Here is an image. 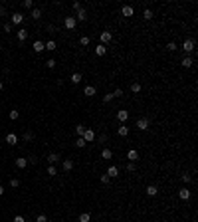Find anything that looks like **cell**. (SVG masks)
Listing matches in <instances>:
<instances>
[{
  "mask_svg": "<svg viewBox=\"0 0 198 222\" xmlns=\"http://www.w3.org/2000/svg\"><path fill=\"white\" fill-rule=\"evenodd\" d=\"M194 46H196V44H194V40H184V44H182V50H184V56H190L192 52H194Z\"/></svg>",
  "mask_w": 198,
  "mask_h": 222,
  "instance_id": "1",
  "label": "cell"
},
{
  "mask_svg": "<svg viewBox=\"0 0 198 222\" xmlns=\"http://www.w3.org/2000/svg\"><path fill=\"white\" fill-rule=\"evenodd\" d=\"M75 24H77L75 16H66V20H64V26H66V30H73V28H75Z\"/></svg>",
  "mask_w": 198,
  "mask_h": 222,
  "instance_id": "2",
  "label": "cell"
},
{
  "mask_svg": "<svg viewBox=\"0 0 198 222\" xmlns=\"http://www.w3.org/2000/svg\"><path fill=\"white\" fill-rule=\"evenodd\" d=\"M137 129H141V131H147V129H149V119H147V117H141V119H137Z\"/></svg>",
  "mask_w": 198,
  "mask_h": 222,
  "instance_id": "3",
  "label": "cell"
},
{
  "mask_svg": "<svg viewBox=\"0 0 198 222\" xmlns=\"http://www.w3.org/2000/svg\"><path fill=\"white\" fill-rule=\"evenodd\" d=\"M83 139H85V143H93V141H95V131L93 129H85Z\"/></svg>",
  "mask_w": 198,
  "mask_h": 222,
  "instance_id": "4",
  "label": "cell"
},
{
  "mask_svg": "<svg viewBox=\"0 0 198 222\" xmlns=\"http://www.w3.org/2000/svg\"><path fill=\"white\" fill-rule=\"evenodd\" d=\"M99 38H101V44H103V46H107V44H109V42H111V38H113V34L111 32H101V36H99Z\"/></svg>",
  "mask_w": 198,
  "mask_h": 222,
  "instance_id": "5",
  "label": "cell"
},
{
  "mask_svg": "<svg viewBox=\"0 0 198 222\" xmlns=\"http://www.w3.org/2000/svg\"><path fill=\"white\" fill-rule=\"evenodd\" d=\"M22 22H24V14L14 12L12 14V24H14V26H18V24H22Z\"/></svg>",
  "mask_w": 198,
  "mask_h": 222,
  "instance_id": "6",
  "label": "cell"
},
{
  "mask_svg": "<svg viewBox=\"0 0 198 222\" xmlns=\"http://www.w3.org/2000/svg\"><path fill=\"white\" fill-rule=\"evenodd\" d=\"M127 159H129V163H135V161H139V151H137V149H131L129 153H127Z\"/></svg>",
  "mask_w": 198,
  "mask_h": 222,
  "instance_id": "7",
  "label": "cell"
},
{
  "mask_svg": "<svg viewBox=\"0 0 198 222\" xmlns=\"http://www.w3.org/2000/svg\"><path fill=\"white\" fill-rule=\"evenodd\" d=\"M105 175L109 176V178H115V176H119V167H115V165H113V167H109Z\"/></svg>",
  "mask_w": 198,
  "mask_h": 222,
  "instance_id": "8",
  "label": "cell"
},
{
  "mask_svg": "<svg viewBox=\"0 0 198 222\" xmlns=\"http://www.w3.org/2000/svg\"><path fill=\"white\" fill-rule=\"evenodd\" d=\"M190 194H192V192H190L188 189H186V186H184V189H180V190H178V196H180V200H188V198H190Z\"/></svg>",
  "mask_w": 198,
  "mask_h": 222,
  "instance_id": "9",
  "label": "cell"
},
{
  "mask_svg": "<svg viewBox=\"0 0 198 222\" xmlns=\"http://www.w3.org/2000/svg\"><path fill=\"white\" fill-rule=\"evenodd\" d=\"M28 34H30V32H28L26 28H20L18 32H16V36H18V40H20V42H24V40L28 38Z\"/></svg>",
  "mask_w": 198,
  "mask_h": 222,
  "instance_id": "10",
  "label": "cell"
},
{
  "mask_svg": "<svg viewBox=\"0 0 198 222\" xmlns=\"http://www.w3.org/2000/svg\"><path fill=\"white\" fill-rule=\"evenodd\" d=\"M16 167H18V169H26L28 167V159L26 157H18L16 159Z\"/></svg>",
  "mask_w": 198,
  "mask_h": 222,
  "instance_id": "11",
  "label": "cell"
},
{
  "mask_svg": "<svg viewBox=\"0 0 198 222\" xmlns=\"http://www.w3.org/2000/svg\"><path fill=\"white\" fill-rule=\"evenodd\" d=\"M75 20H79V22L87 20V10H85V8H79V10H77V16H75Z\"/></svg>",
  "mask_w": 198,
  "mask_h": 222,
  "instance_id": "12",
  "label": "cell"
},
{
  "mask_svg": "<svg viewBox=\"0 0 198 222\" xmlns=\"http://www.w3.org/2000/svg\"><path fill=\"white\" fill-rule=\"evenodd\" d=\"M81 79H83V75H81V73H79V72H73V73H72V78H69V81L77 85L79 81H81Z\"/></svg>",
  "mask_w": 198,
  "mask_h": 222,
  "instance_id": "13",
  "label": "cell"
},
{
  "mask_svg": "<svg viewBox=\"0 0 198 222\" xmlns=\"http://www.w3.org/2000/svg\"><path fill=\"white\" fill-rule=\"evenodd\" d=\"M192 64H194V58H192V56H184V58H182V67H192Z\"/></svg>",
  "mask_w": 198,
  "mask_h": 222,
  "instance_id": "14",
  "label": "cell"
},
{
  "mask_svg": "<svg viewBox=\"0 0 198 222\" xmlns=\"http://www.w3.org/2000/svg\"><path fill=\"white\" fill-rule=\"evenodd\" d=\"M117 119H119V121H121V123H125L127 119H129V111L121 109V111H119V113H117Z\"/></svg>",
  "mask_w": 198,
  "mask_h": 222,
  "instance_id": "15",
  "label": "cell"
},
{
  "mask_svg": "<svg viewBox=\"0 0 198 222\" xmlns=\"http://www.w3.org/2000/svg\"><path fill=\"white\" fill-rule=\"evenodd\" d=\"M117 135H119V137H127V135H129V127L123 123V125H121V127L117 129Z\"/></svg>",
  "mask_w": 198,
  "mask_h": 222,
  "instance_id": "16",
  "label": "cell"
},
{
  "mask_svg": "<svg viewBox=\"0 0 198 222\" xmlns=\"http://www.w3.org/2000/svg\"><path fill=\"white\" fill-rule=\"evenodd\" d=\"M6 143H8V145H12V147H14V145L18 143V137H16L14 133H8V135H6Z\"/></svg>",
  "mask_w": 198,
  "mask_h": 222,
  "instance_id": "17",
  "label": "cell"
},
{
  "mask_svg": "<svg viewBox=\"0 0 198 222\" xmlns=\"http://www.w3.org/2000/svg\"><path fill=\"white\" fill-rule=\"evenodd\" d=\"M61 167H64V170H66V173H69V170L73 169V161H72V159H66V161L61 163Z\"/></svg>",
  "mask_w": 198,
  "mask_h": 222,
  "instance_id": "18",
  "label": "cell"
},
{
  "mask_svg": "<svg viewBox=\"0 0 198 222\" xmlns=\"http://www.w3.org/2000/svg\"><path fill=\"white\" fill-rule=\"evenodd\" d=\"M121 14L129 18V16H133V14H135V10H133V6H123V8H121Z\"/></svg>",
  "mask_w": 198,
  "mask_h": 222,
  "instance_id": "19",
  "label": "cell"
},
{
  "mask_svg": "<svg viewBox=\"0 0 198 222\" xmlns=\"http://www.w3.org/2000/svg\"><path fill=\"white\" fill-rule=\"evenodd\" d=\"M56 42H53V40H48L46 44H44V50H48V52H53V50H56Z\"/></svg>",
  "mask_w": 198,
  "mask_h": 222,
  "instance_id": "20",
  "label": "cell"
},
{
  "mask_svg": "<svg viewBox=\"0 0 198 222\" xmlns=\"http://www.w3.org/2000/svg\"><path fill=\"white\" fill-rule=\"evenodd\" d=\"M58 161H59V155H58V153H50V155H48V163H50V165H56Z\"/></svg>",
  "mask_w": 198,
  "mask_h": 222,
  "instance_id": "21",
  "label": "cell"
},
{
  "mask_svg": "<svg viewBox=\"0 0 198 222\" xmlns=\"http://www.w3.org/2000/svg\"><path fill=\"white\" fill-rule=\"evenodd\" d=\"M32 48H34V52H44V42H42V40H36Z\"/></svg>",
  "mask_w": 198,
  "mask_h": 222,
  "instance_id": "22",
  "label": "cell"
},
{
  "mask_svg": "<svg viewBox=\"0 0 198 222\" xmlns=\"http://www.w3.org/2000/svg\"><path fill=\"white\" fill-rule=\"evenodd\" d=\"M95 54H97V56H105L107 54V46H103V44L95 46Z\"/></svg>",
  "mask_w": 198,
  "mask_h": 222,
  "instance_id": "23",
  "label": "cell"
},
{
  "mask_svg": "<svg viewBox=\"0 0 198 222\" xmlns=\"http://www.w3.org/2000/svg\"><path fill=\"white\" fill-rule=\"evenodd\" d=\"M83 93H85L87 97H93V95H95V87H93V85H87L85 89H83Z\"/></svg>",
  "mask_w": 198,
  "mask_h": 222,
  "instance_id": "24",
  "label": "cell"
},
{
  "mask_svg": "<svg viewBox=\"0 0 198 222\" xmlns=\"http://www.w3.org/2000/svg\"><path fill=\"white\" fill-rule=\"evenodd\" d=\"M157 192H158V189L155 186V184H149V186H147V194H149V196H155Z\"/></svg>",
  "mask_w": 198,
  "mask_h": 222,
  "instance_id": "25",
  "label": "cell"
},
{
  "mask_svg": "<svg viewBox=\"0 0 198 222\" xmlns=\"http://www.w3.org/2000/svg\"><path fill=\"white\" fill-rule=\"evenodd\" d=\"M101 157L109 161V159H113V151L111 149H103V151H101Z\"/></svg>",
  "mask_w": 198,
  "mask_h": 222,
  "instance_id": "26",
  "label": "cell"
},
{
  "mask_svg": "<svg viewBox=\"0 0 198 222\" xmlns=\"http://www.w3.org/2000/svg\"><path fill=\"white\" fill-rule=\"evenodd\" d=\"M85 139H83V137H77V139H75V147H77V149H83V147H85Z\"/></svg>",
  "mask_w": 198,
  "mask_h": 222,
  "instance_id": "27",
  "label": "cell"
},
{
  "mask_svg": "<svg viewBox=\"0 0 198 222\" xmlns=\"http://www.w3.org/2000/svg\"><path fill=\"white\" fill-rule=\"evenodd\" d=\"M30 16H32L34 20H40V18H42V10H40V8H34V10H32V14H30Z\"/></svg>",
  "mask_w": 198,
  "mask_h": 222,
  "instance_id": "28",
  "label": "cell"
},
{
  "mask_svg": "<svg viewBox=\"0 0 198 222\" xmlns=\"http://www.w3.org/2000/svg\"><path fill=\"white\" fill-rule=\"evenodd\" d=\"M152 16H155V14H152L151 8H145V12H143V18H145V20H152Z\"/></svg>",
  "mask_w": 198,
  "mask_h": 222,
  "instance_id": "29",
  "label": "cell"
},
{
  "mask_svg": "<svg viewBox=\"0 0 198 222\" xmlns=\"http://www.w3.org/2000/svg\"><path fill=\"white\" fill-rule=\"evenodd\" d=\"M91 220V214L89 212H83V214H79V222H89Z\"/></svg>",
  "mask_w": 198,
  "mask_h": 222,
  "instance_id": "30",
  "label": "cell"
},
{
  "mask_svg": "<svg viewBox=\"0 0 198 222\" xmlns=\"http://www.w3.org/2000/svg\"><path fill=\"white\" fill-rule=\"evenodd\" d=\"M8 117H10V119H12V121H16V119H18V117H20V111H16V109H12V111H10V113H8Z\"/></svg>",
  "mask_w": 198,
  "mask_h": 222,
  "instance_id": "31",
  "label": "cell"
},
{
  "mask_svg": "<svg viewBox=\"0 0 198 222\" xmlns=\"http://www.w3.org/2000/svg\"><path fill=\"white\" fill-rule=\"evenodd\" d=\"M75 133H77L79 137H83V133H85V125H77V127H75Z\"/></svg>",
  "mask_w": 198,
  "mask_h": 222,
  "instance_id": "32",
  "label": "cell"
},
{
  "mask_svg": "<svg viewBox=\"0 0 198 222\" xmlns=\"http://www.w3.org/2000/svg\"><path fill=\"white\" fill-rule=\"evenodd\" d=\"M48 175H50V176H56V175H58V169H56L53 165H50V167H48Z\"/></svg>",
  "mask_w": 198,
  "mask_h": 222,
  "instance_id": "33",
  "label": "cell"
},
{
  "mask_svg": "<svg viewBox=\"0 0 198 222\" xmlns=\"http://www.w3.org/2000/svg\"><path fill=\"white\" fill-rule=\"evenodd\" d=\"M131 91H133V93H139V91H141V83H139V81H135V83L131 85Z\"/></svg>",
  "mask_w": 198,
  "mask_h": 222,
  "instance_id": "34",
  "label": "cell"
},
{
  "mask_svg": "<svg viewBox=\"0 0 198 222\" xmlns=\"http://www.w3.org/2000/svg\"><path fill=\"white\" fill-rule=\"evenodd\" d=\"M89 42H91V40L87 38V36H81V38H79V44H81V46H89Z\"/></svg>",
  "mask_w": 198,
  "mask_h": 222,
  "instance_id": "35",
  "label": "cell"
},
{
  "mask_svg": "<svg viewBox=\"0 0 198 222\" xmlns=\"http://www.w3.org/2000/svg\"><path fill=\"white\" fill-rule=\"evenodd\" d=\"M113 101V93H105L103 95V103H111Z\"/></svg>",
  "mask_w": 198,
  "mask_h": 222,
  "instance_id": "36",
  "label": "cell"
},
{
  "mask_svg": "<svg viewBox=\"0 0 198 222\" xmlns=\"http://www.w3.org/2000/svg\"><path fill=\"white\" fill-rule=\"evenodd\" d=\"M115 97H123V89H121V87H117V89L113 91V99Z\"/></svg>",
  "mask_w": 198,
  "mask_h": 222,
  "instance_id": "37",
  "label": "cell"
},
{
  "mask_svg": "<svg viewBox=\"0 0 198 222\" xmlns=\"http://www.w3.org/2000/svg\"><path fill=\"white\" fill-rule=\"evenodd\" d=\"M10 186H12V189H18L20 181H18V178H10Z\"/></svg>",
  "mask_w": 198,
  "mask_h": 222,
  "instance_id": "38",
  "label": "cell"
},
{
  "mask_svg": "<svg viewBox=\"0 0 198 222\" xmlns=\"http://www.w3.org/2000/svg\"><path fill=\"white\" fill-rule=\"evenodd\" d=\"M36 222H48V216L46 214H38L36 216Z\"/></svg>",
  "mask_w": 198,
  "mask_h": 222,
  "instance_id": "39",
  "label": "cell"
},
{
  "mask_svg": "<svg viewBox=\"0 0 198 222\" xmlns=\"http://www.w3.org/2000/svg\"><path fill=\"white\" fill-rule=\"evenodd\" d=\"M56 64H58L56 59H48V62H46V65L50 67V70H53V67H56Z\"/></svg>",
  "mask_w": 198,
  "mask_h": 222,
  "instance_id": "40",
  "label": "cell"
},
{
  "mask_svg": "<svg viewBox=\"0 0 198 222\" xmlns=\"http://www.w3.org/2000/svg\"><path fill=\"white\" fill-rule=\"evenodd\" d=\"M32 139H34V133L26 131V133H24V141H32Z\"/></svg>",
  "mask_w": 198,
  "mask_h": 222,
  "instance_id": "41",
  "label": "cell"
},
{
  "mask_svg": "<svg viewBox=\"0 0 198 222\" xmlns=\"http://www.w3.org/2000/svg\"><path fill=\"white\" fill-rule=\"evenodd\" d=\"M22 6H24V8H32L34 2H32V0H24V2H22Z\"/></svg>",
  "mask_w": 198,
  "mask_h": 222,
  "instance_id": "42",
  "label": "cell"
},
{
  "mask_svg": "<svg viewBox=\"0 0 198 222\" xmlns=\"http://www.w3.org/2000/svg\"><path fill=\"white\" fill-rule=\"evenodd\" d=\"M101 183H103V184H109V183H111V178H109L107 175H101Z\"/></svg>",
  "mask_w": 198,
  "mask_h": 222,
  "instance_id": "43",
  "label": "cell"
},
{
  "mask_svg": "<svg viewBox=\"0 0 198 222\" xmlns=\"http://www.w3.org/2000/svg\"><path fill=\"white\" fill-rule=\"evenodd\" d=\"M166 48H168L171 52H174V50H178V46H176V44H174V42H168V46H166Z\"/></svg>",
  "mask_w": 198,
  "mask_h": 222,
  "instance_id": "44",
  "label": "cell"
},
{
  "mask_svg": "<svg viewBox=\"0 0 198 222\" xmlns=\"http://www.w3.org/2000/svg\"><path fill=\"white\" fill-rule=\"evenodd\" d=\"M135 169H137V167H135V163H129V165H127V170H129V173H133Z\"/></svg>",
  "mask_w": 198,
  "mask_h": 222,
  "instance_id": "45",
  "label": "cell"
},
{
  "mask_svg": "<svg viewBox=\"0 0 198 222\" xmlns=\"http://www.w3.org/2000/svg\"><path fill=\"white\" fill-rule=\"evenodd\" d=\"M182 181H184V183H190L192 176H190V175H182Z\"/></svg>",
  "mask_w": 198,
  "mask_h": 222,
  "instance_id": "46",
  "label": "cell"
},
{
  "mask_svg": "<svg viewBox=\"0 0 198 222\" xmlns=\"http://www.w3.org/2000/svg\"><path fill=\"white\" fill-rule=\"evenodd\" d=\"M72 6H73V10H79V8H81V4H79V2H77V0H75V2H73V4H72Z\"/></svg>",
  "mask_w": 198,
  "mask_h": 222,
  "instance_id": "47",
  "label": "cell"
},
{
  "mask_svg": "<svg viewBox=\"0 0 198 222\" xmlns=\"http://www.w3.org/2000/svg\"><path fill=\"white\" fill-rule=\"evenodd\" d=\"M14 222H26V220H24V216H14Z\"/></svg>",
  "mask_w": 198,
  "mask_h": 222,
  "instance_id": "48",
  "label": "cell"
},
{
  "mask_svg": "<svg viewBox=\"0 0 198 222\" xmlns=\"http://www.w3.org/2000/svg\"><path fill=\"white\" fill-rule=\"evenodd\" d=\"M107 141V135H99V143H105Z\"/></svg>",
  "mask_w": 198,
  "mask_h": 222,
  "instance_id": "49",
  "label": "cell"
},
{
  "mask_svg": "<svg viewBox=\"0 0 198 222\" xmlns=\"http://www.w3.org/2000/svg\"><path fill=\"white\" fill-rule=\"evenodd\" d=\"M2 28H4V32H10V30H12V26H10V24H4Z\"/></svg>",
  "mask_w": 198,
  "mask_h": 222,
  "instance_id": "50",
  "label": "cell"
},
{
  "mask_svg": "<svg viewBox=\"0 0 198 222\" xmlns=\"http://www.w3.org/2000/svg\"><path fill=\"white\" fill-rule=\"evenodd\" d=\"M4 14H6V8H4V6H0V16H4Z\"/></svg>",
  "mask_w": 198,
  "mask_h": 222,
  "instance_id": "51",
  "label": "cell"
},
{
  "mask_svg": "<svg viewBox=\"0 0 198 222\" xmlns=\"http://www.w3.org/2000/svg\"><path fill=\"white\" fill-rule=\"evenodd\" d=\"M4 194V186H0V196Z\"/></svg>",
  "mask_w": 198,
  "mask_h": 222,
  "instance_id": "52",
  "label": "cell"
},
{
  "mask_svg": "<svg viewBox=\"0 0 198 222\" xmlns=\"http://www.w3.org/2000/svg\"><path fill=\"white\" fill-rule=\"evenodd\" d=\"M2 89H4V83H2V81H0V91H2Z\"/></svg>",
  "mask_w": 198,
  "mask_h": 222,
  "instance_id": "53",
  "label": "cell"
}]
</instances>
